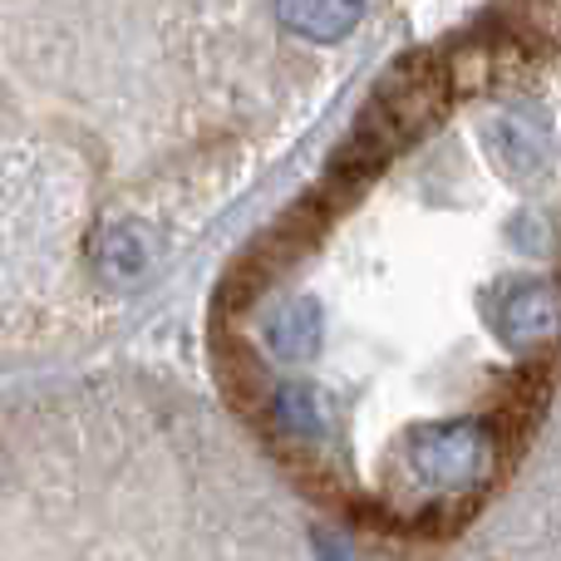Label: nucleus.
I'll return each instance as SVG.
<instances>
[{
	"label": "nucleus",
	"instance_id": "obj_10",
	"mask_svg": "<svg viewBox=\"0 0 561 561\" xmlns=\"http://www.w3.org/2000/svg\"><path fill=\"white\" fill-rule=\"evenodd\" d=\"M213 350H217V369H222L227 394L237 404H266L272 385H266V369L252 355V345H237V335H222V340H213Z\"/></svg>",
	"mask_w": 561,
	"mask_h": 561
},
{
	"label": "nucleus",
	"instance_id": "obj_2",
	"mask_svg": "<svg viewBox=\"0 0 561 561\" xmlns=\"http://www.w3.org/2000/svg\"><path fill=\"white\" fill-rule=\"evenodd\" d=\"M448 99H454L448 59H438L434 49H414V55L394 59V69L375 84L365 114L355 118V134H365L369 144L394 158L399 148L424 138L448 114Z\"/></svg>",
	"mask_w": 561,
	"mask_h": 561
},
{
	"label": "nucleus",
	"instance_id": "obj_7",
	"mask_svg": "<svg viewBox=\"0 0 561 561\" xmlns=\"http://www.w3.org/2000/svg\"><path fill=\"white\" fill-rule=\"evenodd\" d=\"M266 414H272V424L286 438L310 444V438H320L330 428V399H325V389L310 385V379H286V385H276L272 394H266Z\"/></svg>",
	"mask_w": 561,
	"mask_h": 561
},
{
	"label": "nucleus",
	"instance_id": "obj_4",
	"mask_svg": "<svg viewBox=\"0 0 561 561\" xmlns=\"http://www.w3.org/2000/svg\"><path fill=\"white\" fill-rule=\"evenodd\" d=\"M552 144H557L552 118L537 104H503L483 124V148L517 183H533V178H542L552 168Z\"/></svg>",
	"mask_w": 561,
	"mask_h": 561
},
{
	"label": "nucleus",
	"instance_id": "obj_3",
	"mask_svg": "<svg viewBox=\"0 0 561 561\" xmlns=\"http://www.w3.org/2000/svg\"><path fill=\"white\" fill-rule=\"evenodd\" d=\"M325 227H330V213L306 193L290 213H280L276 222L232 262V272L222 276V290H217V310H222V316L252 310L290 266H300V256L325 237Z\"/></svg>",
	"mask_w": 561,
	"mask_h": 561
},
{
	"label": "nucleus",
	"instance_id": "obj_8",
	"mask_svg": "<svg viewBox=\"0 0 561 561\" xmlns=\"http://www.w3.org/2000/svg\"><path fill=\"white\" fill-rule=\"evenodd\" d=\"M280 25L296 30L300 39H316V45H335V39L355 35L359 15H365V0H272Z\"/></svg>",
	"mask_w": 561,
	"mask_h": 561
},
{
	"label": "nucleus",
	"instance_id": "obj_1",
	"mask_svg": "<svg viewBox=\"0 0 561 561\" xmlns=\"http://www.w3.org/2000/svg\"><path fill=\"white\" fill-rule=\"evenodd\" d=\"M497 434L483 419H434L399 434L389 454L394 497H468L493 478Z\"/></svg>",
	"mask_w": 561,
	"mask_h": 561
},
{
	"label": "nucleus",
	"instance_id": "obj_6",
	"mask_svg": "<svg viewBox=\"0 0 561 561\" xmlns=\"http://www.w3.org/2000/svg\"><path fill=\"white\" fill-rule=\"evenodd\" d=\"M94 272L104 286L128 290V286H144L153 276L158 256H163V237L144 222H104L94 232Z\"/></svg>",
	"mask_w": 561,
	"mask_h": 561
},
{
	"label": "nucleus",
	"instance_id": "obj_9",
	"mask_svg": "<svg viewBox=\"0 0 561 561\" xmlns=\"http://www.w3.org/2000/svg\"><path fill=\"white\" fill-rule=\"evenodd\" d=\"M320 335H325V316H320V306L310 296L286 300V306H276L272 316H266V350H272L276 359H290V365L316 355Z\"/></svg>",
	"mask_w": 561,
	"mask_h": 561
},
{
	"label": "nucleus",
	"instance_id": "obj_5",
	"mask_svg": "<svg viewBox=\"0 0 561 561\" xmlns=\"http://www.w3.org/2000/svg\"><path fill=\"white\" fill-rule=\"evenodd\" d=\"M488 320L493 330L507 340L513 350H533L557 340V280L552 276H513V280H497L488 290Z\"/></svg>",
	"mask_w": 561,
	"mask_h": 561
}]
</instances>
